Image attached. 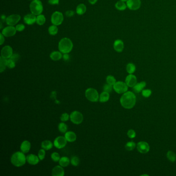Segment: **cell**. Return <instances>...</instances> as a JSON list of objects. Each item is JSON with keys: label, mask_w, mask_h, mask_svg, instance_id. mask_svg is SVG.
Listing matches in <instances>:
<instances>
[{"label": "cell", "mask_w": 176, "mask_h": 176, "mask_svg": "<svg viewBox=\"0 0 176 176\" xmlns=\"http://www.w3.org/2000/svg\"><path fill=\"white\" fill-rule=\"evenodd\" d=\"M136 96L131 91H127L124 93L121 97L120 104L123 108L127 109H131L133 108L136 103Z\"/></svg>", "instance_id": "cell-1"}, {"label": "cell", "mask_w": 176, "mask_h": 176, "mask_svg": "<svg viewBox=\"0 0 176 176\" xmlns=\"http://www.w3.org/2000/svg\"><path fill=\"white\" fill-rule=\"evenodd\" d=\"M10 161L12 164L16 167L22 166L27 162V157L22 151L15 152L11 157Z\"/></svg>", "instance_id": "cell-2"}, {"label": "cell", "mask_w": 176, "mask_h": 176, "mask_svg": "<svg viewBox=\"0 0 176 176\" xmlns=\"http://www.w3.org/2000/svg\"><path fill=\"white\" fill-rule=\"evenodd\" d=\"M58 47L59 51L63 54L69 53L72 50L74 44L70 39L64 37L59 42Z\"/></svg>", "instance_id": "cell-3"}, {"label": "cell", "mask_w": 176, "mask_h": 176, "mask_svg": "<svg viewBox=\"0 0 176 176\" xmlns=\"http://www.w3.org/2000/svg\"><path fill=\"white\" fill-rule=\"evenodd\" d=\"M31 12L35 16L42 14L44 10L42 3L40 0H33L29 5Z\"/></svg>", "instance_id": "cell-4"}, {"label": "cell", "mask_w": 176, "mask_h": 176, "mask_svg": "<svg viewBox=\"0 0 176 176\" xmlns=\"http://www.w3.org/2000/svg\"><path fill=\"white\" fill-rule=\"evenodd\" d=\"M85 95L86 99L91 102H97L99 100V95L95 88H87L85 92Z\"/></svg>", "instance_id": "cell-5"}, {"label": "cell", "mask_w": 176, "mask_h": 176, "mask_svg": "<svg viewBox=\"0 0 176 176\" xmlns=\"http://www.w3.org/2000/svg\"><path fill=\"white\" fill-rule=\"evenodd\" d=\"M83 115L78 111H74L70 115V119L75 125H80L83 121Z\"/></svg>", "instance_id": "cell-6"}, {"label": "cell", "mask_w": 176, "mask_h": 176, "mask_svg": "<svg viewBox=\"0 0 176 176\" xmlns=\"http://www.w3.org/2000/svg\"><path fill=\"white\" fill-rule=\"evenodd\" d=\"M51 21L53 25L56 26L60 25L64 21L63 14L60 12H55L52 15Z\"/></svg>", "instance_id": "cell-7"}, {"label": "cell", "mask_w": 176, "mask_h": 176, "mask_svg": "<svg viewBox=\"0 0 176 176\" xmlns=\"http://www.w3.org/2000/svg\"><path fill=\"white\" fill-rule=\"evenodd\" d=\"M113 88L116 93L121 94L127 92L128 89V86L125 82L118 81L113 85Z\"/></svg>", "instance_id": "cell-8"}, {"label": "cell", "mask_w": 176, "mask_h": 176, "mask_svg": "<svg viewBox=\"0 0 176 176\" xmlns=\"http://www.w3.org/2000/svg\"><path fill=\"white\" fill-rule=\"evenodd\" d=\"M67 143V141L66 140L65 136H59L54 139L53 144L54 147H56L57 149H61L66 146Z\"/></svg>", "instance_id": "cell-9"}, {"label": "cell", "mask_w": 176, "mask_h": 176, "mask_svg": "<svg viewBox=\"0 0 176 176\" xmlns=\"http://www.w3.org/2000/svg\"><path fill=\"white\" fill-rule=\"evenodd\" d=\"M20 19H21V17L19 15L12 14L6 18L5 22L8 25L15 26L16 25H17L18 23L19 22Z\"/></svg>", "instance_id": "cell-10"}, {"label": "cell", "mask_w": 176, "mask_h": 176, "mask_svg": "<svg viewBox=\"0 0 176 176\" xmlns=\"http://www.w3.org/2000/svg\"><path fill=\"white\" fill-rule=\"evenodd\" d=\"M17 30L14 26L8 25L7 27L4 28L2 31L1 33L5 37H10L14 36L16 34Z\"/></svg>", "instance_id": "cell-11"}, {"label": "cell", "mask_w": 176, "mask_h": 176, "mask_svg": "<svg viewBox=\"0 0 176 176\" xmlns=\"http://www.w3.org/2000/svg\"><path fill=\"white\" fill-rule=\"evenodd\" d=\"M141 0H128L126 2L127 8L132 10H136L141 8Z\"/></svg>", "instance_id": "cell-12"}, {"label": "cell", "mask_w": 176, "mask_h": 176, "mask_svg": "<svg viewBox=\"0 0 176 176\" xmlns=\"http://www.w3.org/2000/svg\"><path fill=\"white\" fill-rule=\"evenodd\" d=\"M1 56L5 59H9L13 54L12 48L10 46H6L1 50Z\"/></svg>", "instance_id": "cell-13"}, {"label": "cell", "mask_w": 176, "mask_h": 176, "mask_svg": "<svg viewBox=\"0 0 176 176\" xmlns=\"http://www.w3.org/2000/svg\"><path fill=\"white\" fill-rule=\"evenodd\" d=\"M137 150L142 153H146L150 150V146L147 142H139L137 145Z\"/></svg>", "instance_id": "cell-14"}, {"label": "cell", "mask_w": 176, "mask_h": 176, "mask_svg": "<svg viewBox=\"0 0 176 176\" xmlns=\"http://www.w3.org/2000/svg\"><path fill=\"white\" fill-rule=\"evenodd\" d=\"M36 16L31 13L25 15L24 17L23 20L25 24L30 25H34L35 23H36Z\"/></svg>", "instance_id": "cell-15"}, {"label": "cell", "mask_w": 176, "mask_h": 176, "mask_svg": "<svg viewBox=\"0 0 176 176\" xmlns=\"http://www.w3.org/2000/svg\"><path fill=\"white\" fill-rule=\"evenodd\" d=\"M126 83L129 87H133L137 83V78L136 76L130 74L126 78Z\"/></svg>", "instance_id": "cell-16"}, {"label": "cell", "mask_w": 176, "mask_h": 176, "mask_svg": "<svg viewBox=\"0 0 176 176\" xmlns=\"http://www.w3.org/2000/svg\"><path fill=\"white\" fill-rule=\"evenodd\" d=\"M27 161L30 165H35L39 163L40 159L38 156L35 154H29L27 156Z\"/></svg>", "instance_id": "cell-17"}, {"label": "cell", "mask_w": 176, "mask_h": 176, "mask_svg": "<svg viewBox=\"0 0 176 176\" xmlns=\"http://www.w3.org/2000/svg\"><path fill=\"white\" fill-rule=\"evenodd\" d=\"M52 175L53 176H64L65 171L63 167L60 165L54 167L52 171Z\"/></svg>", "instance_id": "cell-18"}, {"label": "cell", "mask_w": 176, "mask_h": 176, "mask_svg": "<svg viewBox=\"0 0 176 176\" xmlns=\"http://www.w3.org/2000/svg\"><path fill=\"white\" fill-rule=\"evenodd\" d=\"M113 47L115 51L117 52H121L124 49V43L120 39L116 40L113 44Z\"/></svg>", "instance_id": "cell-19"}, {"label": "cell", "mask_w": 176, "mask_h": 176, "mask_svg": "<svg viewBox=\"0 0 176 176\" xmlns=\"http://www.w3.org/2000/svg\"><path fill=\"white\" fill-rule=\"evenodd\" d=\"M31 148V143L27 140L24 141L22 142L20 146V150L24 153H27L29 152Z\"/></svg>", "instance_id": "cell-20"}, {"label": "cell", "mask_w": 176, "mask_h": 176, "mask_svg": "<svg viewBox=\"0 0 176 176\" xmlns=\"http://www.w3.org/2000/svg\"><path fill=\"white\" fill-rule=\"evenodd\" d=\"M64 136L67 142H74L76 141V135L73 131H67L65 133Z\"/></svg>", "instance_id": "cell-21"}, {"label": "cell", "mask_w": 176, "mask_h": 176, "mask_svg": "<svg viewBox=\"0 0 176 176\" xmlns=\"http://www.w3.org/2000/svg\"><path fill=\"white\" fill-rule=\"evenodd\" d=\"M50 59L54 61H57L63 57L62 53L60 51H53L50 55Z\"/></svg>", "instance_id": "cell-22"}, {"label": "cell", "mask_w": 176, "mask_h": 176, "mask_svg": "<svg viewBox=\"0 0 176 176\" xmlns=\"http://www.w3.org/2000/svg\"><path fill=\"white\" fill-rule=\"evenodd\" d=\"M87 8L84 4H78L76 8V12L78 15H82L84 14L86 12Z\"/></svg>", "instance_id": "cell-23"}, {"label": "cell", "mask_w": 176, "mask_h": 176, "mask_svg": "<svg viewBox=\"0 0 176 176\" xmlns=\"http://www.w3.org/2000/svg\"><path fill=\"white\" fill-rule=\"evenodd\" d=\"M110 94L108 92L103 91L99 96V101L101 103H105L109 100Z\"/></svg>", "instance_id": "cell-24"}, {"label": "cell", "mask_w": 176, "mask_h": 176, "mask_svg": "<svg viewBox=\"0 0 176 176\" xmlns=\"http://www.w3.org/2000/svg\"><path fill=\"white\" fill-rule=\"evenodd\" d=\"M53 143H52L51 141H50L49 140H45L42 143V148L46 150H49L52 148V147L53 146Z\"/></svg>", "instance_id": "cell-25"}, {"label": "cell", "mask_w": 176, "mask_h": 176, "mask_svg": "<svg viewBox=\"0 0 176 176\" xmlns=\"http://www.w3.org/2000/svg\"><path fill=\"white\" fill-rule=\"evenodd\" d=\"M146 85V83L144 81H142L139 83H136V84L133 87V90L136 93H139L145 88Z\"/></svg>", "instance_id": "cell-26"}, {"label": "cell", "mask_w": 176, "mask_h": 176, "mask_svg": "<svg viewBox=\"0 0 176 176\" xmlns=\"http://www.w3.org/2000/svg\"><path fill=\"white\" fill-rule=\"evenodd\" d=\"M59 164L63 167L68 166L70 163V160L67 157H62L59 161Z\"/></svg>", "instance_id": "cell-27"}, {"label": "cell", "mask_w": 176, "mask_h": 176, "mask_svg": "<svg viewBox=\"0 0 176 176\" xmlns=\"http://www.w3.org/2000/svg\"><path fill=\"white\" fill-rule=\"evenodd\" d=\"M8 59L3 58L2 56L0 57V72L2 73L8 67Z\"/></svg>", "instance_id": "cell-28"}, {"label": "cell", "mask_w": 176, "mask_h": 176, "mask_svg": "<svg viewBox=\"0 0 176 176\" xmlns=\"http://www.w3.org/2000/svg\"><path fill=\"white\" fill-rule=\"evenodd\" d=\"M115 8L118 10L123 11L127 8V5L125 2L120 0L117 2V3L115 4Z\"/></svg>", "instance_id": "cell-29"}, {"label": "cell", "mask_w": 176, "mask_h": 176, "mask_svg": "<svg viewBox=\"0 0 176 176\" xmlns=\"http://www.w3.org/2000/svg\"><path fill=\"white\" fill-rule=\"evenodd\" d=\"M59 32V29L57 26L55 25H51L50 27H49L48 28V32H49V34L54 36L56 35Z\"/></svg>", "instance_id": "cell-30"}, {"label": "cell", "mask_w": 176, "mask_h": 176, "mask_svg": "<svg viewBox=\"0 0 176 176\" xmlns=\"http://www.w3.org/2000/svg\"><path fill=\"white\" fill-rule=\"evenodd\" d=\"M46 21V19L44 15L40 14V15L37 16L36 23H37V25H43L45 23Z\"/></svg>", "instance_id": "cell-31"}, {"label": "cell", "mask_w": 176, "mask_h": 176, "mask_svg": "<svg viewBox=\"0 0 176 176\" xmlns=\"http://www.w3.org/2000/svg\"><path fill=\"white\" fill-rule=\"evenodd\" d=\"M58 129L59 132H61L62 133H65L68 130V127L65 122H61L59 123Z\"/></svg>", "instance_id": "cell-32"}, {"label": "cell", "mask_w": 176, "mask_h": 176, "mask_svg": "<svg viewBox=\"0 0 176 176\" xmlns=\"http://www.w3.org/2000/svg\"><path fill=\"white\" fill-rule=\"evenodd\" d=\"M126 70H127L128 73H129V74H133L136 70V67L135 66L134 64L130 63L128 64L127 65Z\"/></svg>", "instance_id": "cell-33"}, {"label": "cell", "mask_w": 176, "mask_h": 176, "mask_svg": "<svg viewBox=\"0 0 176 176\" xmlns=\"http://www.w3.org/2000/svg\"><path fill=\"white\" fill-rule=\"evenodd\" d=\"M167 157L171 162H174L176 160V155L174 152L169 151L167 153Z\"/></svg>", "instance_id": "cell-34"}, {"label": "cell", "mask_w": 176, "mask_h": 176, "mask_svg": "<svg viewBox=\"0 0 176 176\" xmlns=\"http://www.w3.org/2000/svg\"><path fill=\"white\" fill-rule=\"evenodd\" d=\"M106 81L107 83L113 86L114 85L116 82V78H114V76H111V75L107 76V77L106 78Z\"/></svg>", "instance_id": "cell-35"}, {"label": "cell", "mask_w": 176, "mask_h": 176, "mask_svg": "<svg viewBox=\"0 0 176 176\" xmlns=\"http://www.w3.org/2000/svg\"><path fill=\"white\" fill-rule=\"evenodd\" d=\"M136 146V145L134 142H129L125 145V148L128 151H132L134 149Z\"/></svg>", "instance_id": "cell-36"}, {"label": "cell", "mask_w": 176, "mask_h": 176, "mask_svg": "<svg viewBox=\"0 0 176 176\" xmlns=\"http://www.w3.org/2000/svg\"><path fill=\"white\" fill-rule=\"evenodd\" d=\"M70 163L74 166H78V164L80 163V160L78 159V157L76 156H73L72 157L70 160Z\"/></svg>", "instance_id": "cell-37"}, {"label": "cell", "mask_w": 176, "mask_h": 176, "mask_svg": "<svg viewBox=\"0 0 176 176\" xmlns=\"http://www.w3.org/2000/svg\"><path fill=\"white\" fill-rule=\"evenodd\" d=\"M51 158L52 161L55 162H59V160L61 159L60 155L58 152H53L52 153Z\"/></svg>", "instance_id": "cell-38"}, {"label": "cell", "mask_w": 176, "mask_h": 176, "mask_svg": "<svg viewBox=\"0 0 176 176\" xmlns=\"http://www.w3.org/2000/svg\"><path fill=\"white\" fill-rule=\"evenodd\" d=\"M38 156L39 157L40 160H43L46 157V150L43 148L40 149L38 153Z\"/></svg>", "instance_id": "cell-39"}, {"label": "cell", "mask_w": 176, "mask_h": 176, "mask_svg": "<svg viewBox=\"0 0 176 176\" xmlns=\"http://www.w3.org/2000/svg\"><path fill=\"white\" fill-rule=\"evenodd\" d=\"M70 119V115L68 113H65L63 114H61V116L60 117V119L62 122H66Z\"/></svg>", "instance_id": "cell-40"}, {"label": "cell", "mask_w": 176, "mask_h": 176, "mask_svg": "<svg viewBox=\"0 0 176 176\" xmlns=\"http://www.w3.org/2000/svg\"><path fill=\"white\" fill-rule=\"evenodd\" d=\"M112 86L109 84H106L103 86V91L108 93H110L112 91V89L113 88Z\"/></svg>", "instance_id": "cell-41"}, {"label": "cell", "mask_w": 176, "mask_h": 176, "mask_svg": "<svg viewBox=\"0 0 176 176\" xmlns=\"http://www.w3.org/2000/svg\"><path fill=\"white\" fill-rule=\"evenodd\" d=\"M16 66V62L13 61L11 59H8V68H14Z\"/></svg>", "instance_id": "cell-42"}, {"label": "cell", "mask_w": 176, "mask_h": 176, "mask_svg": "<svg viewBox=\"0 0 176 176\" xmlns=\"http://www.w3.org/2000/svg\"><path fill=\"white\" fill-rule=\"evenodd\" d=\"M151 95V91L150 89H145L142 91V95L145 98L149 97Z\"/></svg>", "instance_id": "cell-43"}, {"label": "cell", "mask_w": 176, "mask_h": 176, "mask_svg": "<svg viewBox=\"0 0 176 176\" xmlns=\"http://www.w3.org/2000/svg\"><path fill=\"white\" fill-rule=\"evenodd\" d=\"M15 27L18 32H22L25 30V25H23V24L17 25H16Z\"/></svg>", "instance_id": "cell-44"}, {"label": "cell", "mask_w": 176, "mask_h": 176, "mask_svg": "<svg viewBox=\"0 0 176 176\" xmlns=\"http://www.w3.org/2000/svg\"><path fill=\"white\" fill-rule=\"evenodd\" d=\"M127 135L128 137L130 138H134L136 136V133L135 132L134 130L130 129V130L128 131Z\"/></svg>", "instance_id": "cell-45"}, {"label": "cell", "mask_w": 176, "mask_h": 176, "mask_svg": "<svg viewBox=\"0 0 176 176\" xmlns=\"http://www.w3.org/2000/svg\"><path fill=\"white\" fill-rule=\"evenodd\" d=\"M19 59V55L18 54H16V53L12 54V56H11L10 58V59H11L12 60L15 61V62L17 61Z\"/></svg>", "instance_id": "cell-46"}, {"label": "cell", "mask_w": 176, "mask_h": 176, "mask_svg": "<svg viewBox=\"0 0 176 176\" xmlns=\"http://www.w3.org/2000/svg\"><path fill=\"white\" fill-rule=\"evenodd\" d=\"M65 14H66V16H67L68 17H72L74 16V12L73 10H67Z\"/></svg>", "instance_id": "cell-47"}, {"label": "cell", "mask_w": 176, "mask_h": 176, "mask_svg": "<svg viewBox=\"0 0 176 176\" xmlns=\"http://www.w3.org/2000/svg\"><path fill=\"white\" fill-rule=\"evenodd\" d=\"M48 3L51 5H59V0H49Z\"/></svg>", "instance_id": "cell-48"}, {"label": "cell", "mask_w": 176, "mask_h": 176, "mask_svg": "<svg viewBox=\"0 0 176 176\" xmlns=\"http://www.w3.org/2000/svg\"><path fill=\"white\" fill-rule=\"evenodd\" d=\"M4 37L5 36L2 33L0 34V44L1 45H2L4 44V41H5Z\"/></svg>", "instance_id": "cell-49"}, {"label": "cell", "mask_w": 176, "mask_h": 176, "mask_svg": "<svg viewBox=\"0 0 176 176\" xmlns=\"http://www.w3.org/2000/svg\"><path fill=\"white\" fill-rule=\"evenodd\" d=\"M63 58L64 60H65V61H68L69 59V58H70L68 53H64V54H63Z\"/></svg>", "instance_id": "cell-50"}, {"label": "cell", "mask_w": 176, "mask_h": 176, "mask_svg": "<svg viewBox=\"0 0 176 176\" xmlns=\"http://www.w3.org/2000/svg\"><path fill=\"white\" fill-rule=\"evenodd\" d=\"M98 0H88L89 3L91 5H94L97 3Z\"/></svg>", "instance_id": "cell-51"}, {"label": "cell", "mask_w": 176, "mask_h": 176, "mask_svg": "<svg viewBox=\"0 0 176 176\" xmlns=\"http://www.w3.org/2000/svg\"><path fill=\"white\" fill-rule=\"evenodd\" d=\"M6 17L5 16V15H2L1 16V21H2V22H4V21H6Z\"/></svg>", "instance_id": "cell-52"}, {"label": "cell", "mask_w": 176, "mask_h": 176, "mask_svg": "<svg viewBox=\"0 0 176 176\" xmlns=\"http://www.w3.org/2000/svg\"><path fill=\"white\" fill-rule=\"evenodd\" d=\"M120 1H123V2H127L128 0H120Z\"/></svg>", "instance_id": "cell-53"}, {"label": "cell", "mask_w": 176, "mask_h": 176, "mask_svg": "<svg viewBox=\"0 0 176 176\" xmlns=\"http://www.w3.org/2000/svg\"><path fill=\"white\" fill-rule=\"evenodd\" d=\"M32 1H33V0H32Z\"/></svg>", "instance_id": "cell-54"}]
</instances>
